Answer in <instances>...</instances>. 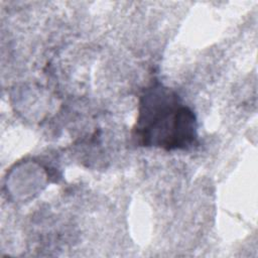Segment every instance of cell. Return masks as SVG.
I'll return each mask as SVG.
<instances>
[{
	"instance_id": "obj_1",
	"label": "cell",
	"mask_w": 258,
	"mask_h": 258,
	"mask_svg": "<svg viewBox=\"0 0 258 258\" xmlns=\"http://www.w3.org/2000/svg\"><path fill=\"white\" fill-rule=\"evenodd\" d=\"M133 137L144 147L188 150L198 144L197 117L174 90L155 82L139 97Z\"/></svg>"
}]
</instances>
